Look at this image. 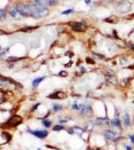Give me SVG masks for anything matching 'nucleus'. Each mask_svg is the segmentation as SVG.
Wrapping results in <instances>:
<instances>
[{"label":"nucleus","instance_id":"f257e3e1","mask_svg":"<svg viewBox=\"0 0 134 150\" xmlns=\"http://www.w3.org/2000/svg\"><path fill=\"white\" fill-rule=\"evenodd\" d=\"M32 15L34 17H45L49 14V10L45 6H37V5H32Z\"/></svg>","mask_w":134,"mask_h":150},{"label":"nucleus","instance_id":"f03ea898","mask_svg":"<svg viewBox=\"0 0 134 150\" xmlns=\"http://www.w3.org/2000/svg\"><path fill=\"white\" fill-rule=\"evenodd\" d=\"M17 9L20 12L21 15L23 16H30L32 15V9L30 5H27V4H19L17 6Z\"/></svg>","mask_w":134,"mask_h":150},{"label":"nucleus","instance_id":"7ed1b4c3","mask_svg":"<svg viewBox=\"0 0 134 150\" xmlns=\"http://www.w3.org/2000/svg\"><path fill=\"white\" fill-rule=\"evenodd\" d=\"M117 10L119 11L120 13H127L131 10V3L129 1H122L118 4L117 6Z\"/></svg>","mask_w":134,"mask_h":150},{"label":"nucleus","instance_id":"20e7f679","mask_svg":"<svg viewBox=\"0 0 134 150\" xmlns=\"http://www.w3.org/2000/svg\"><path fill=\"white\" fill-rule=\"evenodd\" d=\"M22 122V118L18 115H14L13 117H11L7 122H6V126L8 127H14V126H17L18 124H20Z\"/></svg>","mask_w":134,"mask_h":150},{"label":"nucleus","instance_id":"39448f33","mask_svg":"<svg viewBox=\"0 0 134 150\" xmlns=\"http://www.w3.org/2000/svg\"><path fill=\"white\" fill-rule=\"evenodd\" d=\"M71 28L75 32H83L86 30L87 26L83 22H75V23H71Z\"/></svg>","mask_w":134,"mask_h":150},{"label":"nucleus","instance_id":"423d86ee","mask_svg":"<svg viewBox=\"0 0 134 150\" xmlns=\"http://www.w3.org/2000/svg\"><path fill=\"white\" fill-rule=\"evenodd\" d=\"M8 13H9V15L11 16V17L14 18V19H18V18H20V16H21V14H20V12L18 11L17 7L10 8L9 11H8Z\"/></svg>","mask_w":134,"mask_h":150},{"label":"nucleus","instance_id":"0eeeda50","mask_svg":"<svg viewBox=\"0 0 134 150\" xmlns=\"http://www.w3.org/2000/svg\"><path fill=\"white\" fill-rule=\"evenodd\" d=\"M118 21H119V17H118V16H115V15L109 16V17L104 19V22H106V23H109V24H116Z\"/></svg>","mask_w":134,"mask_h":150},{"label":"nucleus","instance_id":"6e6552de","mask_svg":"<svg viewBox=\"0 0 134 150\" xmlns=\"http://www.w3.org/2000/svg\"><path fill=\"white\" fill-rule=\"evenodd\" d=\"M33 135H35L38 138H45L48 135V132L46 130H40V131H30Z\"/></svg>","mask_w":134,"mask_h":150},{"label":"nucleus","instance_id":"1a4fd4ad","mask_svg":"<svg viewBox=\"0 0 134 150\" xmlns=\"http://www.w3.org/2000/svg\"><path fill=\"white\" fill-rule=\"evenodd\" d=\"M115 44H116L117 47H119L121 49H125L127 47V44H126L125 40H122V39H120V38H118V37L115 38Z\"/></svg>","mask_w":134,"mask_h":150},{"label":"nucleus","instance_id":"9d476101","mask_svg":"<svg viewBox=\"0 0 134 150\" xmlns=\"http://www.w3.org/2000/svg\"><path fill=\"white\" fill-rule=\"evenodd\" d=\"M81 114L83 116H88V115H90L91 114V107L89 106V105L85 104V105H83L82 108H81Z\"/></svg>","mask_w":134,"mask_h":150},{"label":"nucleus","instance_id":"9b49d317","mask_svg":"<svg viewBox=\"0 0 134 150\" xmlns=\"http://www.w3.org/2000/svg\"><path fill=\"white\" fill-rule=\"evenodd\" d=\"M105 136H106V138H108L109 140H112V141L117 140V138H118V136H117L114 132L110 131V130H106L105 131Z\"/></svg>","mask_w":134,"mask_h":150},{"label":"nucleus","instance_id":"f8f14e48","mask_svg":"<svg viewBox=\"0 0 134 150\" xmlns=\"http://www.w3.org/2000/svg\"><path fill=\"white\" fill-rule=\"evenodd\" d=\"M49 98H54V99H64L66 98V94L64 92H56V93H54L52 94V95H50L48 96Z\"/></svg>","mask_w":134,"mask_h":150},{"label":"nucleus","instance_id":"ddd939ff","mask_svg":"<svg viewBox=\"0 0 134 150\" xmlns=\"http://www.w3.org/2000/svg\"><path fill=\"white\" fill-rule=\"evenodd\" d=\"M108 82L112 85H116L117 84V77L115 75H109L108 77Z\"/></svg>","mask_w":134,"mask_h":150},{"label":"nucleus","instance_id":"4468645a","mask_svg":"<svg viewBox=\"0 0 134 150\" xmlns=\"http://www.w3.org/2000/svg\"><path fill=\"white\" fill-rule=\"evenodd\" d=\"M34 3L37 6H45L48 3V1L47 0H34Z\"/></svg>","mask_w":134,"mask_h":150},{"label":"nucleus","instance_id":"2eb2a0df","mask_svg":"<svg viewBox=\"0 0 134 150\" xmlns=\"http://www.w3.org/2000/svg\"><path fill=\"white\" fill-rule=\"evenodd\" d=\"M124 124L125 126H129L130 125V116L128 113L124 114Z\"/></svg>","mask_w":134,"mask_h":150},{"label":"nucleus","instance_id":"dca6fc26","mask_svg":"<svg viewBox=\"0 0 134 150\" xmlns=\"http://www.w3.org/2000/svg\"><path fill=\"white\" fill-rule=\"evenodd\" d=\"M44 79V77H39V78H36V79H34V81L32 82V85L34 86V87H37L38 85H39V83H40L42 80Z\"/></svg>","mask_w":134,"mask_h":150},{"label":"nucleus","instance_id":"f3484780","mask_svg":"<svg viewBox=\"0 0 134 150\" xmlns=\"http://www.w3.org/2000/svg\"><path fill=\"white\" fill-rule=\"evenodd\" d=\"M97 122L99 124H101V125H105V124H108L109 123V121L106 119V118H98L97 119Z\"/></svg>","mask_w":134,"mask_h":150},{"label":"nucleus","instance_id":"a211bd4d","mask_svg":"<svg viewBox=\"0 0 134 150\" xmlns=\"http://www.w3.org/2000/svg\"><path fill=\"white\" fill-rule=\"evenodd\" d=\"M110 123L112 124V125H114V126H120V120L118 119V118H114V119H112V120H110Z\"/></svg>","mask_w":134,"mask_h":150},{"label":"nucleus","instance_id":"6ab92c4d","mask_svg":"<svg viewBox=\"0 0 134 150\" xmlns=\"http://www.w3.org/2000/svg\"><path fill=\"white\" fill-rule=\"evenodd\" d=\"M42 123H43L44 126L50 127V126H51V124H52V121H51V120H43V121H42Z\"/></svg>","mask_w":134,"mask_h":150},{"label":"nucleus","instance_id":"aec40b11","mask_svg":"<svg viewBox=\"0 0 134 150\" xmlns=\"http://www.w3.org/2000/svg\"><path fill=\"white\" fill-rule=\"evenodd\" d=\"M62 109V106H61V105H59V104H53V110L54 111H59V110H61Z\"/></svg>","mask_w":134,"mask_h":150},{"label":"nucleus","instance_id":"412c9836","mask_svg":"<svg viewBox=\"0 0 134 150\" xmlns=\"http://www.w3.org/2000/svg\"><path fill=\"white\" fill-rule=\"evenodd\" d=\"M93 57H94V58H97V59H103V58H104V55H102V54H97V53H93Z\"/></svg>","mask_w":134,"mask_h":150},{"label":"nucleus","instance_id":"4be33fe9","mask_svg":"<svg viewBox=\"0 0 134 150\" xmlns=\"http://www.w3.org/2000/svg\"><path fill=\"white\" fill-rule=\"evenodd\" d=\"M62 129H64V127L61 126V125H56V126L53 127V130L54 131H60V130H62Z\"/></svg>","mask_w":134,"mask_h":150},{"label":"nucleus","instance_id":"5701e85b","mask_svg":"<svg viewBox=\"0 0 134 150\" xmlns=\"http://www.w3.org/2000/svg\"><path fill=\"white\" fill-rule=\"evenodd\" d=\"M72 108L75 109V110H78V109H80V105L78 104L77 102H74L73 105H72Z\"/></svg>","mask_w":134,"mask_h":150},{"label":"nucleus","instance_id":"b1692460","mask_svg":"<svg viewBox=\"0 0 134 150\" xmlns=\"http://www.w3.org/2000/svg\"><path fill=\"white\" fill-rule=\"evenodd\" d=\"M87 129L92 130L93 129V123H91V122H87Z\"/></svg>","mask_w":134,"mask_h":150},{"label":"nucleus","instance_id":"393cba45","mask_svg":"<svg viewBox=\"0 0 134 150\" xmlns=\"http://www.w3.org/2000/svg\"><path fill=\"white\" fill-rule=\"evenodd\" d=\"M5 18V13H4V11L2 9H0V20L1 19H4Z\"/></svg>","mask_w":134,"mask_h":150},{"label":"nucleus","instance_id":"a878e982","mask_svg":"<svg viewBox=\"0 0 134 150\" xmlns=\"http://www.w3.org/2000/svg\"><path fill=\"white\" fill-rule=\"evenodd\" d=\"M72 12H73V9H68V10H65V11H63V12H62V14L66 15V14H70V13H72Z\"/></svg>","mask_w":134,"mask_h":150},{"label":"nucleus","instance_id":"bb28decb","mask_svg":"<svg viewBox=\"0 0 134 150\" xmlns=\"http://www.w3.org/2000/svg\"><path fill=\"white\" fill-rule=\"evenodd\" d=\"M86 62L89 63V64H94V60H92V59H90L89 57H87L86 58Z\"/></svg>","mask_w":134,"mask_h":150},{"label":"nucleus","instance_id":"cd10ccee","mask_svg":"<svg viewBox=\"0 0 134 150\" xmlns=\"http://www.w3.org/2000/svg\"><path fill=\"white\" fill-rule=\"evenodd\" d=\"M67 121H68V119H66V118H61V119H59L60 123H66Z\"/></svg>","mask_w":134,"mask_h":150},{"label":"nucleus","instance_id":"c85d7f7f","mask_svg":"<svg viewBox=\"0 0 134 150\" xmlns=\"http://www.w3.org/2000/svg\"><path fill=\"white\" fill-rule=\"evenodd\" d=\"M60 76H67V72L66 71H61L60 73H59Z\"/></svg>","mask_w":134,"mask_h":150},{"label":"nucleus","instance_id":"c756f323","mask_svg":"<svg viewBox=\"0 0 134 150\" xmlns=\"http://www.w3.org/2000/svg\"><path fill=\"white\" fill-rule=\"evenodd\" d=\"M127 19H128V20H132V19H134V13H133V14H130V15L127 17Z\"/></svg>","mask_w":134,"mask_h":150},{"label":"nucleus","instance_id":"7c9ffc66","mask_svg":"<svg viewBox=\"0 0 134 150\" xmlns=\"http://www.w3.org/2000/svg\"><path fill=\"white\" fill-rule=\"evenodd\" d=\"M128 46L130 47V49H131V50H133V51H134V44H132V43H129V44H128Z\"/></svg>","mask_w":134,"mask_h":150},{"label":"nucleus","instance_id":"2f4dec72","mask_svg":"<svg viewBox=\"0 0 134 150\" xmlns=\"http://www.w3.org/2000/svg\"><path fill=\"white\" fill-rule=\"evenodd\" d=\"M129 138H130V140H131V141L133 142V144H134V135H130Z\"/></svg>","mask_w":134,"mask_h":150},{"label":"nucleus","instance_id":"473e14b6","mask_svg":"<svg viewBox=\"0 0 134 150\" xmlns=\"http://www.w3.org/2000/svg\"><path fill=\"white\" fill-rule=\"evenodd\" d=\"M85 3L86 4H89V3H90V0H85Z\"/></svg>","mask_w":134,"mask_h":150},{"label":"nucleus","instance_id":"72a5a7b5","mask_svg":"<svg viewBox=\"0 0 134 150\" xmlns=\"http://www.w3.org/2000/svg\"><path fill=\"white\" fill-rule=\"evenodd\" d=\"M125 148H126V150H131V148H130V147H128V146H126Z\"/></svg>","mask_w":134,"mask_h":150},{"label":"nucleus","instance_id":"f704fd0d","mask_svg":"<svg viewBox=\"0 0 134 150\" xmlns=\"http://www.w3.org/2000/svg\"><path fill=\"white\" fill-rule=\"evenodd\" d=\"M38 150H41V149H38Z\"/></svg>","mask_w":134,"mask_h":150}]
</instances>
